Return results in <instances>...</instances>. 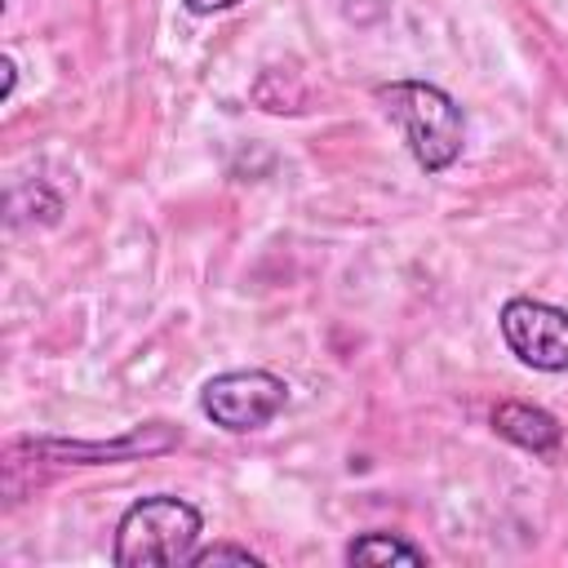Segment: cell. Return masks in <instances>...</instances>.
Listing matches in <instances>:
<instances>
[{"instance_id": "4", "label": "cell", "mask_w": 568, "mask_h": 568, "mask_svg": "<svg viewBox=\"0 0 568 568\" xmlns=\"http://www.w3.org/2000/svg\"><path fill=\"white\" fill-rule=\"evenodd\" d=\"M501 337L519 364L537 373H568V311L537 297H510L501 306Z\"/></svg>"}, {"instance_id": "8", "label": "cell", "mask_w": 568, "mask_h": 568, "mask_svg": "<svg viewBox=\"0 0 568 568\" xmlns=\"http://www.w3.org/2000/svg\"><path fill=\"white\" fill-rule=\"evenodd\" d=\"M191 568H217V564H240V568H257L262 559L253 555V550H244V546H209V550H191V559H186Z\"/></svg>"}, {"instance_id": "1", "label": "cell", "mask_w": 568, "mask_h": 568, "mask_svg": "<svg viewBox=\"0 0 568 568\" xmlns=\"http://www.w3.org/2000/svg\"><path fill=\"white\" fill-rule=\"evenodd\" d=\"M377 106L382 115L399 129L408 155L417 160V169L426 173H444L466 142V115L462 106L426 80H390L377 84Z\"/></svg>"}, {"instance_id": "2", "label": "cell", "mask_w": 568, "mask_h": 568, "mask_svg": "<svg viewBox=\"0 0 568 568\" xmlns=\"http://www.w3.org/2000/svg\"><path fill=\"white\" fill-rule=\"evenodd\" d=\"M200 537V510L173 493H155L133 501L115 524L111 559L120 568H164L186 564Z\"/></svg>"}, {"instance_id": "9", "label": "cell", "mask_w": 568, "mask_h": 568, "mask_svg": "<svg viewBox=\"0 0 568 568\" xmlns=\"http://www.w3.org/2000/svg\"><path fill=\"white\" fill-rule=\"evenodd\" d=\"M191 13H222V9H235L240 0H182Z\"/></svg>"}, {"instance_id": "3", "label": "cell", "mask_w": 568, "mask_h": 568, "mask_svg": "<svg viewBox=\"0 0 568 568\" xmlns=\"http://www.w3.org/2000/svg\"><path fill=\"white\" fill-rule=\"evenodd\" d=\"M288 404V386L284 377L266 373V368H231L204 382L200 390V408L213 426L222 430H262L266 422H275Z\"/></svg>"}, {"instance_id": "5", "label": "cell", "mask_w": 568, "mask_h": 568, "mask_svg": "<svg viewBox=\"0 0 568 568\" xmlns=\"http://www.w3.org/2000/svg\"><path fill=\"white\" fill-rule=\"evenodd\" d=\"M493 430L501 439H510L515 448H528V453H555L559 439H564L559 422L546 408H532V404H519V399H501L493 408Z\"/></svg>"}, {"instance_id": "10", "label": "cell", "mask_w": 568, "mask_h": 568, "mask_svg": "<svg viewBox=\"0 0 568 568\" xmlns=\"http://www.w3.org/2000/svg\"><path fill=\"white\" fill-rule=\"evenodd\" d=\"M0 67H4V98H9V93H13V84H18V71H13V58H4Z\"/></svg>"}, {"instance_id": "6", "label": "cell", "mask_w": 568, "mask_h": 568, "mask_svg": "<svg viewBox=\"0 0 568 568\" xmlns=\"http://www.w3.org/2000/svg\"><path fill=\"white\" fill-rule=\"evenodd\" d=\"M173 439L178 435L155 422V426H142V430H133L124 439H111V444H53V439H44L40 448L58 453V457H71V462H120V457H138V453H160Z\"/></svg>"}, {"instance_id": "7", "label": "cell", "mask_w": 568, "mask_h": 568, "mask_svg": "<svg viewBox=\"0 0 568 568\" xmlns=\"http://www.w3.org/2000/svg\"><path fill=\"white\" fill-rule=\"evenodd\" d=\"M346 564H426V550L395 532H364L346 546Z\"/></svg>"}]
</instances>
